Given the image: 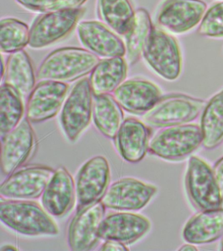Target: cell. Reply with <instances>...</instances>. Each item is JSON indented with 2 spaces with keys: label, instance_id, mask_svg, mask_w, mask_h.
<instances>
[{
  "label": "cell",
  "instance_id": "cell-1",
  "mask_svg": "<svg viewBox=\"0 0 223 251\" xmlns=\"http://www.w3.org/2000/svg\"><path fill=\"white\" fill-rule=\"evenodd\" d=\"M0 220L9 229L27 236L56 235L59 233L52 216L32 200L1 199Z\"/></svg>",
  "mask_w": 223,
  "mask_h": 251
},
{
  "label": "cell",
  "instance_id": "cell-2",
  "mask_svg": "<svg viewBox=\"0 0 223 251\" xmlns=\"http://www.w3.org/2000/svg\"><path fill=\"white\" fill-rule=\"evenodd\" d=\"M99 56L85 49L64 47L54 50L41 63L39 80L60 82L74 81L93 72Z\"/></svg>",
  "mask_w": 223,
  "mask_h": 251
},
{
  "label": "cell",
  "instance_id": "cell-3",
  "mask_svg": "<svg viewBox=\"0 0 223 251\" xmlns=\"http://www.w3.org/2000/svg\"><path fill=\"white\" fill-rule=\"evenodd\" d=\"M200 126L195 124L166 127L150 141V154L168 161H179L191 156L202 145Z\"/></svg>",
  "mask_w": 223,
  "mask_h": 251
},
{
  "label": "cell",
  "instance_id": "cell-4",
  "mask_svg": "<svg viewBox=\"0 0 223 251\" xmlns=\"http://www.w3.org/2000/svg\"><path fill=\"white\" fill-rule=\"evenodd\" d=\"M204 100L182 94L162 96L150 111L145 114L144 121L156 128L189 124L197 119L204 109Z\"/></svg>",
  "mask_w": 223,
  "mask_h": 251
},
{
  "label": "cell",
  "instance_id": "cell-5",
  "mask_svg": "<svg viewBox=\"0 0 223 251\" xmlns=\"http://www.w3.org/2000/svg\"><path fill=\"white\" fill-rule=\"evenodd\" d=\"M143 56L149 66L160 77L174 81L182 70L181 50L177 40L159 27H153Z\"/></svg>",
  "mask_w": 223,
  "mask_h": 251
},
{
  "label": "cell",
  "instance_id": "cell-6",
  "mask_svg": "<svg viewBox=\"0 0 223 251\" xmlns=\"http://www.w3.org/2000/svg\"><path fill=\"white\" fill-rule=\"evenodd\" d=\"M93 97L89 79L81 78L72 88L62 106L60 125L66 138L72 143L79 138L91 124Z\"/></svg>",
  "mask_w": 223,
  "mask_h": 251
},
{
  "label": "cell",
  "instance_id": "cell-7",
  "mask_svg": "<svg viewBox=\"0 0 223 251\" xmlns=\"http://www.w3.org/2000/svg\"><path fill=\"white\" fill-rule=\"evenodd\" d=\"M185 186L192 205L199 211L223 207V198L213 169L203 159H189Z\"/></svg>",
  "mask_w": 223,
  "mask_h": 251
},
{
  "label": "cell",
  "instance_id": "cell-8",
  "mask_svg": "<svg viewBox=\"0 0 223 251\" xmlns=\"http://www.w3.org/2000/svg\"><path fill=\"white\" fill-rule=\"evenodd\" d=\"M81 8L45 13L37 18L30 28L29 46L34 49L50 47L69 35L79 24Z\"/></svg>",
  "mask_w": 223,
  "mask_h": 251
},
{
  "label": "cell",
  "instance_id": "cell-9",
  "mask_svg": "<svg viewBox=\"0 0 223 251\" xmlns=\"http://www.w3.org/2000/svg\"><path fill=\"white\" fill-rule=\"evenodd\" d=\"M110 176L109 162L104 156L93 157L81 167L75 181L77 211L101 201Z\"/></svg>",
  "mask_w": 223,
  "mask_h": 251
},
{
  "label": "cell",
  "instance_id": "cell-10",
  "mask_svg": "<svg viewBox=\"0 0 223 251\" xmlns=\"http://www.w3.org/2000/svg\"><path fill=\"white\" fill-rule=\"evenodd\" d=\"M54 171L50 167L42 165L19 168L1 184V199L33 200L42 197Z\"/></svg>",
  "mask_w": 223,
  "mask_h": 251
},
{
  "label": "cell",
  "instance_id": "cell-11",
  "mask_svg": "<svg viewBox=\"0 0 223 251\" xmlns=\"http://www.w3.org/2000/svg\"><path fill=\"white\" fill-rule=\"evenodd\" d=\"M158 189L153 184L137 178H121L109 186L101 202L105 208L116 211H138L146 207Z\"/></svg>",
  "mask_w": 223,
  "mask_h": 251
},
{
  "label": "cell",
  "instance_id": "cell-12",
  "mask_svg": "<svg viewBox=\"0 0 223 251\" xmlns=\"http://www.w3.org/2000/svg\"><path fill=\"white\" fill-rule=\"evenodd\" d=\"M206 10L202 0H166L158 10L156 23L164 31L183 34L201 23Z\"/></svg>",
  "mask_w": 223,
  "mask_h": 251
},
{
  "label": "cell",
  "instance_id": "cell-13",
  "mask_svg": "<svg viewBox=\"0 0 223 251\" xmlns=\"http://www.w3.org/2000/svg\"><path fill=\"white\" fill-rule=\"evenodd\" d=\"M1 170L7 176L32 156L36 148V135L30 121L25 117L12 131L1 137Z\"/></svg>",
  "mask_w": 223,
  "mask_h": 251
},
{
  "label": "cell",
  "instance_id": "cell-14",
  "mask_svg": "<svg viewBox=\"0 0 223 251\" xmlns=\"http://www.w3.org/2000/svg\"><path fill=\"white\" fill-rule=\"evenodd\" d=\"M64 82L42 80L35 86L26 105V118L30 123H39L55 117L62 109L68 93Z\"/></svg>",
  "mask_w": 223,
  "mask_h": 251
},
{
  "label": "cell",
  "instance_id": "cell-15",
  "mask_svg": "<svg viewBox=\"0 0 223 251\" xmlns=\"http://www.w3.org/2000/svg\"><path fill=\"white\" fill-rule=\"evenodd\" d=\"M105 209L99 201L76 212L68 228V243L72 251H88L97 247L101 240L98 231L105 217Z\"/></svg>",
  "mask_w": 223,
  "mask_h": 251
},
{
  "label": "cell",
  "instance_id": "cell-16",
  "mask_svg": "<svg viewBox=\"0 0 223 251\" xmlns=\"http://www.w3.org/2000/svg\"><path fill=\"white\" fill-rule=\"evenodd\" d=\"M151 223L139 214L119 212L106 216L99 226L98 235L101 240L115 241L128 245L148 234Z\"/></svg>",
  "mask_w": 223,
  "mask_h": 251
},
{
  "label": "cell",
  "instance_id": "cell-17",
  "mask_svg": "<svg viewBox=\"0 0 223 251\" xmlns=\"http://www.w3.org/2000/svg\"><path fill=\"white\" fill-rule=\"evenodd\" d=\"M77 34L85 49L97 56L109 58L124 57L126 54L124 42L120 35L102 22H81L77 25Z\"/></svg>",
  "mask_w": 223,
  "mask_h": 251
},
{
  "label": "cell",
  "instance_id": "cell-18",
  "mask_svg": "<svg viewBox=\"0 0 223 251\" xmlns=\"http://www.w3.org/2000/svg\"><path fill=\"white\" fill-rule=\"evenodd\" d=\"M122 109L134 115H145L162 97L159 87L153 82L140 78L124 81L113 92Z\"/></svg>",
  "mask_w": 223,
  "mask_h": 251
},
{
  "label": "cell",
  "instance_id": "cell-19",
  "mask_svg": "<svg viewBox=\"0 0 223 251\" xmlns=\"http://www.w3.org/2000/svg\"><path fill=\"white\" fill-rule=\"evenodd\" d=\"M75 200V181L67 169L60 166L42 194L43 207L52 217L61 218L71 211Z\"/></svg>",
  "mask_w": 223,
  "mask_h": 251
},
{
  "label": "cell",
  "instance_id": "cell-20",
  "mask_svg": "<svg viewBox=\"0 0 223 251\" xmlns=\"http://www.w3.org/2000/svg\"><path fill=\"white\" fill-rule=\"evenodd\" d=\"M149 135L146 123L134 118L124 119L115 138L121 157L130 163L142 161L149 151Z\"/></svg>",
  "mask_w": 223,
  "mask_h": 251
},
{
  "label": "cell",
  "instance_id": "cell-21",
  "mask_svg": "<svg viewBox=\"0 0 223 251\" xmlns=\"http://www.w3.org/2000/svg\"><path fill=\"white\" fill-rule=\"evenodd\" d=\"M223 235V208L201 211L186 223L183 237L194 245L214 242Z\"/></svg>",
  "mask_w": 223,
  "mask_h": 251
},
{
  "label": "cell",
  "instance_id": "cell-22",
  "mask_svg": "<svg viewBox=\"0 0 223 251\" xmlns=\"http://www.w3.org/2000/svg\"><path fill=\"white\" fill-rule=\"evenodd\" d=\"M128 62L123 57L99 60L91 72L89 82L94 96L113 93L125 81Z\"/></svg>",
  "mask_w": 223,
  "mask_h": 251
},
{
  "label": "cell",
  "instance_id": "cell-23",
  "mask_svg": "<svg viewBox=\"0 0 223 251\" xmlns=\"http://www.w3.org/2000/svg\"><path fill=\"white\" fill-rule=\"evenodd\" d=\"M4 83L23 97L30 95L36 84V76L30 57L25 50L11 53L5 66Z\"/></svg>",
  "mask_w": 223,
  "mask_h": 251
},
{
  "label": "cell",
  "instance_id": "cell-24",
  "mask_svg": "<svg viewBox=\"0 0 223 251\" xmlns=\"http://www.w3.org/2000/svg\"><path fill=\"white\" fill-rule=\"evenodd\" d=\"M122 107L111 94L94 96L93 119L99 129L107 138L115 139L124 121Z\"/></svg>",
  "mask_w": 223,
  "mask_h": 251
},
{
  "label": "cell",
  "instance_id": "cell-25",
  "mask_svg": "<svg viewBox=\"0 0 223 251\" xmlns=\"http://www.w3.org/2000/svg\"><path fill=\"white\" fill-rule=\"evenodd\" d=\"M149 13L144 8L135 11L134 19L123 36L126 47V61L134 65L143 56L144 49L153 29Z\"/></svg>",
  "mask_w": 223,
  "mask_h": 251
},
{
  "label": "cell",
  "instance_id": "cell-26",
  "mask_svg": "<svg viewBox=\"0 0 223 251\" xmlns=\"http://www.w3.org/2000/svg\"><path fill=\"white\" fill-rule=\"evenodd\" d=\"M199 126L204 148L211 150L223 142V89L207 102Z\"/></svg>",
  "mask_w": 223,
  "mask_h": 251
},
{
  "label": "cell",
  "instance_id": "cell-27",
  "mask_svg": "<svg viewBox=\"0 0 223 251\" xmlns=\"http://www.w3.org/2000/svg\"><path fill=\"white\" fill-rule=\"evenodd\" d=\"M99 19L119 35H124L134 19L135 11L130 0H97Z\"/></svg>",
  "mask_w": 223,
  "mask_h": 251
},
{
  "label": "cell",
  "instance_id": "cell-28",
  "mask_svg": "<svg viewBox=\"0 0 223 251\" xmlns=\"http://www.w3.org/2000/svg\"><path fill=\"white\" fill-rule=\"evenodd\" d=\"M23 96L14 88L3 83L0 90V132L1 137L12 131L23 119Z\"/></svg>",
  "mask_w": 223,
  "mask_h": 251
},
{
  "label": "cell",
  "instance_id": "cell-29",
  "mask_svg": "<svg viewBox=\"0 0 223 251\" xmlns=\"http://www.w3.org/2000/svg\"><path fill=\"white\" fill-rule=\"evenodd\" d=\"M30 29L23 22L5 18L0 23V49L5 54L23 50L29 44Z\"/></svg>",
  "mask_w": 223,
  "mask_h": 251
},
{
  "label": "cell",
  "instance_id": "cell-30",
  "mask_svg": "<svg viewBox=\"0 0 223 251\" xmlns=\"http://www.w3.org/2000/svg\"><path fill=\"white\" fill-rule=\"evenodd\" d=\"M197 32L202 37H223V1L215 4L207 10Z\"/></svg>",
  "mask_w": 223,
  "mask_h": 251
},
{
  "label": "cell",
  "instance_id": "cell-31",
  "mask_svg": "<svg viewBox=\"0 0 223 251\" xmlns=\"http://www.w3.org/2000/svg\"><path fill=\"white\" fill-rule=\"evenodd\" d=\"M27 9L48 13L58 10L81 8L87 0H15Z\"/></svg>",
  "mask_w": 223,
  "mask_h": 251
},
{
  "label": "cell",
  "instance_id": "cell-32",
  "mask_svg": "<svg viewBox=\"0 0 223 251\" xmlns=\"http://www.w3.org/2000/svg\"><path fill=\"white\" fill-rule=\"evenodd\" d=\"M213 171L223 198V157L215 163Z\"/></svg>",
  "mask_w": 223,
  "mask_h": 251
},
{
  "label": "cell",
  "instance_id": "cell-33",
  "mask_svg": "<svg viewBox=\"0 0 223 251\" xmlns=\"http://www.w3.org/2000/svg\"><path fill=\"white\" fill-rule=\"evenodd\" d=\"M99 250L103 251H128L126 245L117 241H104Z\"/></svg>",
  "mask_w": 223,
  "mask_h": 251
},
{
  "label": "cell",
  "instance_id": "cell-34",
  "mask_svg": "<svg viewBox=\"0 0 223 251\" xmlns=\"http://www.w3.org/2000/svg\"><path fill=\"white\" fill-rule=\"evenodd\" d=\"M196 245L192 244V243H187L186 244L182 245L179 249V251H195L198 250V248L195 246Z\"/></svg>",
  "mask_w": 223,
  "mask_h": 251
},
{
  "label": "cell",
  "instance_id": "cell-35",
  "mask_svg": "<svg viewBox=\"0 0 223 251\" xmlns=\"http://www.w3.org/2000/svg\"><path fill=\"white\" fill-rule=\"evenodd\" d=\"M1 251H17V248L14 245H5L1 247Z\"/></svg>",
  "mask_w": 223,
  "mask_h": 251
},
{
  "label": "cell",
  "instance_id": "cell-36",
  "mask_svg": "<svg viewBox=\"0 0 223 251\" xmlns=\"http://www.w3.org/2000/svg\"><path fill=\"white\" fill-rule=\"evenodd\" d=\"M221 249H222V250H223V239L222 242H221Z\"/></svg>",
  "mask_w": 223,
  "mask_h": 251
}]
</instances>
